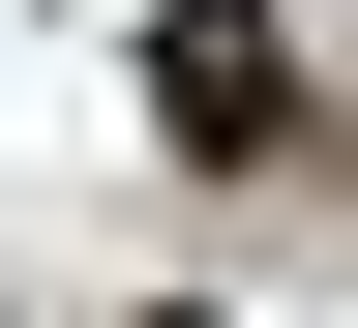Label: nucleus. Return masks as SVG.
Segmentation results:
<instances>
[{"instance_id":"obj_1","label":"nucleus","mask_w":358,"mask_h":328,"mask_svg":"<svg viewBox=\"0 0 358 328\" xmlns=\"http://www.w3.org/2000/svg\"><path fill=\"white\" fill-rule=\"evenodd\" d=\"M150 150L179 179H299V150H329V60H299L268 0H179V30H150Z\"/></svg>"}]
</instances>
